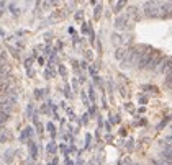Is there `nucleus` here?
I'll return each mask as SVG.
<instances>
[{
    "instance_id": "f257e3e1",
    "label": "nucleus",
    "mask_w": 172,
    "mask_h": 165,
    "mask_svg": "<svg viewBox=\"0 0 172 165\" xmlns=\"http://www.w3.org/2000/svg\"><path fill=\"white\" fill-rule=\"evenodd\" d=\"M161 7L162 3L157 2V0H149L143 5V10L148 16H161Z\"/></svg>"
},
{
    "instance_id": "f03ea898",
    "label": "nucleus",
    "mask_w": 172,
    "mask_h": 165,
    "mask_svg": "<svg viewBox=\"0 0 172 165\" xmlns=\"http://www.w3.org/2000/svg\"><path fill=\"white\" fill-rule=\"evenodd\" d=\"M162 60H164L162 54H161L159 51H153V57H151V60H149V64H148V69H146V70H157L159 65L162 64Z\"/></svg>"
},
{
    "instance_id": "7ed1b4c3",
    "label": "nucleus",
    "mask_w": 172,
    "mask_h": 165,
    "mask_svg": "<svg viewBox=\"0 0 172 165\" xmlns=\"http://www.w3.org/2000/svg\"><path fill=\"white\" fill-rule=\"evenodd\" d=\"M151 57H153V51H146V52H143L139 57V62H138V69H148V64H149Z\"/></svg>"
},
{
    "instance_id": "20e7f679",
    "label": "nucleus",
    "mask_w": 172,
    "mask_h": 165,
    "mask_svg": "<svg viewBox=\"0 0 172 165\" xmlns=\"http://www.w3.org/2000/svg\"><path fill=\"white\" fill-rule=\"evenodd\" d=\"M157 72H162V74H166V75H169V74L172 72V57H166V59L162 60V64L159 65Z\"/></svg>"
},
{
    "instance_id": "39448f33",
    "label": "nucleus",
    "mask_w": 172,
    "mask_h": 165,
    "mask_svg": "<svg viewBox=\"0 0 172 165\" xmlns=\"http://www.w3.org/2000/svg\"><path fill=\"white\" fill-rule=\"evenodd\" d=\"M126 25H128L126 13L121 15V16H118V18L115 20V28H117V30H125V28H126Z\"/></svg>"
},
{
    "instance_id": "423d86ee",
    "label": "nucleus",
    "mask_w": 172,
    "mask_h": 165,
    "mask_svg": "<svg viewBox=\"0 0 172 165\" xmlns=\"http://www.w3.org/2000/svg\"><path fill=\"white\" fill-rule=\"evenodd\" d=\"M126 56H128V51H126V49H123V47H118L117 52H115V57H117L118 60H121V62L126 59Z\"/></svg>"
},
{
    "instance_id": "0eeeda50",
    "label": "nucleus",
    "mask_w": 172,
    "mask_h": 165,
    "mask_svg": "<svg viewBox=\"0 0 172 165\" xmlns=\"http://www.w3.org/2000/svg\"><path fill=\"white\" fill-rule=\"evenodd\" d=\"M136 12H138L136 7H130L128 12H126V16H128V18H136Z\"/></svg>"
},
{
    "instance_id": "6e6552de",
    "label": "nucleus",
    "mask_w": 172,
    "mask_h": 165,
    "mask_svg": "<svg viewBox=\"0 0 172 165\" xmlns=\"http://www.w3.org/2000/svg\"><path fill=\"white\" fill-rule=\"evenodd\" d=\"M30 154H31L33 159H36L38 151H36V144H35V142H30Z\"/></svg>"
},
{
    "instance_id": "1a4fd4ad",
    "label": "nucleus",
    "mask_w": 172,
    "mask_h": 165,
    "mask_svg": "<svg viewBox=\"0 0 172 165\" xmlns=\"http://www.w3.org/2000/svg\"><path fill=\"white\" fill-rule=\"evenodd\" d=\"M31 133H33V129L31 128H26L25 131H23V134H21V138H20V139H21V141H26V139L31 136Z\"/></svg>"
},
{
    "instance_id": "9d476101",
    "label": "nucleus",
    "mask_w": 172,
    "mask_h": 165,
    "mask_svg": "<svg viewBox=\"0 0 172 165\" xmlns=\"http://www.w3.org/2000/svg\"><path fill=\"white\" fill-rule=\"evenodd\" d=\"M46 151L49 152V154H54V152H56V144H54V142H49L48 147H46Z\"/></svg>"
},
{
    "instance_id": "9b49d317",
    "label": "nucleus",
    "mask_w": 172,
    "mask_h": 165,
    "mask_svg": "<svg viewBox=\"0 0 172 165\" xmlns=\"http://www.w3.org/2000/svg\"><path fill=\"white\" fill-rule=\"evenodd\" d=\"M154 165H172V162L164 160V159H159V160H154Z\"/></svg>"
},
{
    "instance_id": "f8f14e48",
    "label": "nucleus",
    "mask_w": 172,
    "mask_h": 165,
    "mask_svg": "<svg viewBox=\"0 0 172 165\" xmlns=\"http://www.w3.org/2000/svg\"><path fill=\"white\" fill-rule=\"evenodd\" d=\"M166 87L167 88H172V72L167 75V78H166Z\"/></svg>"
},
{
    "instance_id": "ddd939ff",
    "label": "nucleus",
    "mask_w": 172,
    "mask_h": 165,
    "mask_svg": "<svg viewBox=\"0 0 172 165\" xmlns=\"http://www.w3.org/2000/svg\"><path fill=\"white\" fill-rule=\"evenodd\" d=\"M126 3V0H120V2H118L117 3V7H115V12H120V10L123 8V5Z\"/></svg>"
},
{
    "instance_id": "4468645a",
    "label": "nucleus",
    "mask_w": 172,
    "mask_h": 165,
    "mask_svg": "<svg viewBox=\"0 0 172 165\" xmlns=\"http://www.w3.org/2000/svg\"><path fill=\"white\" fill-rule=\"evenodd\" d=\"M59 74H61L64 78L67 77V70H66V67H64V65H59Z\"/></svg>"
},
{
    "instance_id": "2eb2a0df",
    "label": "nucleus",
    "mask_w": 172,
    "mask_h": 165,
    "mask_svg": "<svg viewBox=\"0 0 172 165\" xmlns=\"http://www.w3.org/2000/svg\"><path fill=\"white\" fill-rule=\"evenodd\" d=\"M46 126H48V129H49L51 136L54 138V136H56V133H54V126H53V123H48V124H46Z\"/></svg>"
},
{
    "instance_id": "dca6fc26",
    "label": "nucleus",
    "mask_w": 172,
    "mask_h": 165,
    "mask_svg": "<svg viewBox=\"0 0 172 165\" xmlns=\"http://www.w3.org/2000/svg\"><path fill=\"white\" fill-rule=\"evenodd\" d=\"M53 75H54V72L51 70V67H49V69H48V70H44V77H46V78H51V77H53Z\"/></svg>"
},
{
    "instance_id": "f3484780",
    "label": "nucleus",
    "mask_w": 172,
    "mask_h": 165,
    "mask_svg": "<svg viewBox=\"0 0 172 165\" xmlns=\"http://www.w3.org/2000/svg\"><path fill=\"white\" fill-rule=\"evenodd\" d=\"M100 12H102V7L98 5V7H95V13H94V18H98V16H100Z\"/></svg>"
},
{
    "instance_id": "a211bd4d",
    "label": "nucleus",
    "mask_w": 172,
    "mask_h": 165,
    "mask_svg": "<svg viewBox=\"0 0 172 165\" xmlns=\"http://www.w3.org/2000/svg\"><path fill=\"white\" fill-rule=\"evenodd\" d=\"M8 119V113H5V111H2V123H5Z\"/></svg>"
},
{
    "instance_id": "6ab92c4d",
    "label": "nucleus",
    "mask_w": 172,
    "mask_h": 165,
    "mask_svg": "<svg viewBox=\"0 0 172 165\" xmlns=\"http://www.w3.org/2000/svg\"><path fill=\"white\" fill-rule=\"evenodd\" d=\"M82 100H84V103H85V106H89V100H87V95H85V92L82 93Z\"/></svg>"
},
{
    "instance_id": "aec40b11",
    "label": "nucleus",
    "mask_w": 172,
    "mask_h": 165,
    "mask_svg": "<svg viewBox=\"0 0 172 165\" xmlns=\"http://www.w3.org/2000/svg\"><path fill=\"white\" fill-rule=\"evenodd\" d=\"M82 123H89V115H84V116H82Z\"/></svg>"
},
{
    "instance_id": "412c9836",
    "label": "nucleus",
    "mask_w": 172,
    "mask_h": 165,
    "mask_svg": "<svg viewBox=\"0 0 172 165\" xmlns=\"http://www.w3.org/2000/svg\"><path fill=\"white\" fill-rule=\"evenodd\" d=\"M36 129H38V133H40V134L43 133V126H41L40 123H36Z\"/></svg>"
},
{
    "instance_id": "4be33fe9",
    "label": "nucleus",
    "mask_w": 172,
    "mask_h": 165,
    "mask_svg": "<svg viewBox=\"0 0 172 165\" xmlns=\"http://www.w3.org/2000/svg\"><path fill=\"white\" fill-rule=\"evenodd\" d=\"M89 95H90V98H92V100L95 98V95H94V88H90V90H89Z\"/></svg>"
}]
</instances>
